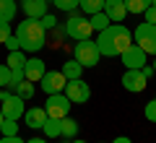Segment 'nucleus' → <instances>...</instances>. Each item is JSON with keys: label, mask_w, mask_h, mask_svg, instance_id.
<instances>
[{"label": "nucleus", "mask_w": 156, "mask_h": 143, "mask_svg": "<svg viewBox=\"0 0 156 143\" xmlns=\"http://www.w3.org/2000/svg\"><path fill=\"white\" fill-rule=\"evenodd\" d=\"M76 57L78 63L83 68H94L96 63H99V47H96V42H91V39H83V42H76Z\"/></svg>", "instance_id": "7"}, {"label": "nucleus", "mask_w": 156, "mask_h": 143, "mask_svg": "<svg viewBox=\"0 0 156 143\" xmlns=\"http://www.w3.org/2000/svg\"><path fill=\"white\" fill-rule=\"evenodd\" d=\"M8 68L11 70H16V68H23L26 65V55H23V50H16V52H8Z\"/></svg>", "instance_id": "21"}, {"label": "nucleus", "mask_w": 156, "mask_h": 143, "mask_svg": "<svg viewBox=\"0 0 156 143\" xmlns=\"http://www.w3.org/2000/svg\"><path fill=\"white\" fill-rule=\"evenodd\" d=\"M39 86H42V91H44L47 96H50V94H60V91H65L68 78L62 76V70H47L44 78L39 81Z\"/></svg>", "instance_id": "10"}, {"label": "nucleus", "mask_w": 156, "mask_h": 143, "mask_svg": "<svg viewBox=\"0 0 156 143\" xmlns=\"http://www.w3.org/2000/svg\"><path fill=\"white\" fill-rule=\"evenodd\" d=\"M11 86V68L8 65H0V88Z\"/></svg>", "instance_id": "29"}, {"label": "nucleus", "mask_w": 156, "mask_h": 143, "mask_svg": "<svg viewBox=\"0 0 156 143\" xmlns=\"http://www.w3.org/2000/svg\"><path fill=\"white\" fill-rule=\"evenodd\" d=\"M140 73H143L146 78H151V76H154V68H151V65H143V68H140Z\"/></svg>", "instance_id": "34"}, {"label": "nucleus", "mask_w": 156, "mask_h": 143, "mask_svg": "<svg viewBox=\"0 0 156 143\" xmlns=\"http://www.w3.org/2000/svg\"><path fill=\"white\" fill-rule=\"evenodd\" d=\"M89 21H91V26H94V31H104L107 26H112L109 16H107L104 11H99V13H94V16H89Z\"/></svg>", "instance_id": "20"}, {"label": "nucleus", "mask_w": 156, "mask_h": 143, "mask_svg": "<svg viewBox=\"0 0 156 143\" xmlns=\"http://www.w3.org/2000/svg\"><path fill=\"white\" fill-rule=\"evenodd\" d=\"M130 44H133V31L128 26H122V23H112L104 31H99L96 47H99L101 57H117V55H122Z\"/></svg>", "instance_id": "1"}, {"label": "nucleus", "mask_w": 156, "mask_h": 143, "mask_svg": "<svg viewBox=\"0 0 156 143\" xmlns=\"http://www.w3.org/2000/svg\"><path fill=\"white\" fill-rule=\"evenodd\" d=\"M5 47H8V52H16V50H21V42H18V37H8L5 39Z\"/></svg>", "instance_id": "32"}, {"label": "nucleus", "mask_w": 156, "mask_h": 143, "mask_svg": "<svg viewBox=\"0 0 156 143\" xmlns=\"http://www.w3.org/2000/svg\"><path fill=\"white\" fill-rule=\"evenodd\" d=\"M23 122H26V127H31V130H42V125L47 122V109L44 107H29V109L23 112Z\"/></svg>", "instance_id": "13"}, {"label": "nucleus", "mask_w": 156, "mask_h": 143, "mask_svg": "<svg viewBox=\"0 0 156 143\" xmlns=\"http://www.w3.org/2000/svg\"><path fill=\"white\" fill-rule=\"evenodd\" d=\"M62 76L68 78V81H76V78H81L83 76V65L76 60V57H70V60H65L62 63Z\"/></svg>", "instance_id": "16"}, {"label": "nucleus", "mask_w": 156, "mask_h": 143, "mask_svg": "<svg viewBox=\"0 0 156 143\" xmlns=\"http://www.w3.org/2000/svg\"><path fill=\"white\" fill-rule=\"evenodd\" d=\"M3 122H5V115H3V109H0V125H3Z\"/></svg>", "instance_id": "37"}, {"label": "nucleus", "mask_w": 156, "mask_h": 143, "mask_svg": "<svg viewBox=\"0 0 156 143\" xmlns=\"http://www.w3.org/2000/svg\"><path fill=\"white\" fill-rule=\"evenodd\" d=\"M70 107H73V102L65 96V91H60V94H50V96H47V102H44L47 117H57V120H62V117L70 115Z\"/></svg>", "instance_id": "5"}, {"label": "nucleus", "mask_w": 156, "mask_h": 143, "mask_svg": "<svg viewBox=\"0 0 156 143\" xmlns=\"http://www.w3.org/2000/svg\"><path fill=\"white\" fill-rule=\"evenodd\" d=\"M112 143H133V141H130L128 135H117V138H115V141H112Z\"/></svg>", "instance_id": "35"}, {"label": "nucleus", "mask_w": 156, "mask_h": 143, "mask_svg": "<svg viewBox=\"0 0 156 143\" xmlns=\"http://www.w3.org/2000/svg\"><path fill=\"white\" fill-rule=\"evenodd\" d=\"M151 68H154V73H156V55H154V63H151Z\"/></svg>", "instance_id": "39"}, {"label": "nucleus", "mask_w": 156, "mask_h": 143, "mask_svg": "<svg viewBox=\"0 0 156 143\" xmlns=\"http://www.w3.org/2000/svg\"><path fill=\"white\" fill-rule=\"evenodd\" d=\"M151 5H156V0H151Z\"/></svg>", "instance_id": "42"}, {"label": "nucleus", "mask_w": 156, "mask_h": 143, "mask_svg": "<svg viewBox=\"0 0 156 143\" xmlns=\"http://www.w3.org/2000/svg\"><path fill=\"white\" fill-rule=\"evenodd\" d=\"M143 115H146V120H148V122H156V99H151L148 104L143 107Z\"/></svg>", "instance_id": "27"}, {"label": "nucleus", "mask_w": 156, "mask_h": 143, "mask_svg": "<svg viewBox=\"0 0 156 143\" xmlns=\"http://www.w3.org/2000/svg\"><path fill=\"white\" fill-rule=\"evenodd\" d=\"M16 37L23 52H39L47 44V29L39 23V18H26L16 26Z\"/></svg>", "instance_id": "2"}, {"label": "nucleus", "mask_w": 156, "mask_h": 143, "mask_svg": "<svg viewBox=\"0 0 156 143\" xmlns=\"http://www.w3.org/2000/svg\"><path fill=\"white\" fill-rule=\"evenodd\" d=\"M104 13L109 16V21H112V23L125 21V16H128L125 0H104Z\"/></svg>", "instance_id": "14"}, {"label": "nucleus", "mask_w": 156, "mask_h": 143, "mask_svg": "<svg viewBox=\"0 0 156 143\" xmlns=\"http://www.w3.org/2000/svg\"><path fill=\"white\" fill-rule=\"evenodd\" d=\"M60 125H62V127H60V138H76V135H78V122L73 120L70 115L62 117Z\"/></svg>", "instance_id": "17"}, {"label": "nucleus", "mask_w": 156, "mask_h": 143, "mask_svg": "<svg viewBox=\"0 0 156 143\" xmlns=\"http://www.w3.org/2000/svg\"><path fill=\"white\" fill-rule=\"evenodd\" d=\"M91 31H94V26H91V21L86 16H78V13H70L65 21V37L73 39V42H83V39H91Z\"/></svg>", "instance_id": "3"}, {"label": "nucleus", "mask_w": 156, "mask_h": 143, "mask_svg": "<svg viewBox=\"0 0 156 143\" xmlns=\"http://www.w3.org/2000/svg\"><path fill=\"white\" fill-rule=\"evenodd\" d=\"M133 42L138 44L143 52H148V55H156V26L154 23H140L138 29L133 31Z\"/></svg>", "instance_id": "4"}, {"label": "nucleus", "mask_w": 156, "mask_h": 143, "mask_svg": "<svg viewBox=\"0 0 156 143\" xmlns=\"http://www.w3.org/2000/svg\"><path fill=\"white\" fill-rule=\"evenodd\" d=\"M120 83H122L125 91H130V94H140L146 86H148V78H146L140 70H125L122 78H120Z\"/></svg>", "instance_id": "11"}, {"label": "nucleus", "mask_w": 156, "mask_h": 143, "mask_svg": "<svg viewBox=\"0 0 156 143\" xmlns=\"http://www.w3.org/2000/svg\"><path fill=\"white\" fill-rule=\"evenodd\" d=\"M13 91H16L18 96H21V99L26 102V99H31V96H34V91H37V86H34L31 81H21V83H18L16 88H13Z\"/></svg>", "instance_id": "22"}, {"label": "nucleus", "mask_w": 156, "mask_h": 143, "mask_svg": "<svg viewBox=\"0 0 156 143\" xmlns=\"http://www.w3.org/2000/svg\"><path fill=\"white\" fill-rule=\"evenodd\" d=\"M0 133L3 135H18V120H5L0 125Z\"/></svg>", "instance_id": "26"}, {"label": "nucleus", "mask_w": 156, "mask_h": 143, "mask_svg": "<svg viewBox=\"0 0 156 143\" xmlns=\"http://www.w3.org/2000/svg\"><path fill=\"white\" fill-rule=\"evenodd\" d=\"M8 37H11V21H0V44H5Z\"/></svg>", "instance_id": "30"}, {"label": "nucleus", "mask_w": 156, "mask_h": 143, "mask_svg": "<svg viewBox=\"0 0 156 143\" xmlns=\"http://www.w3.org/2000/svg\"><path fill=\"white\" fill-rule=\"evenodd\" d=\"M70 141H73V138H62V141H60V143H70Z\"/></svg>", "instance_id": "40"}, {"label": "nucleus", "mask_w": 156, "mask_h": 143, "mask_svg": "<svg viewBox=\"0 0 156 143\" xmlns=\"http://www.w3.org/2000/svg\"><path fill=\"white\" fill-rule=\"evenodd\" d=\"M0 143H26V141H23L21 135H3V138H0Z\"/></svg>", "instance_id": "33"}, {"label": "nucleus", "mask_w": 156, "mask_h": 143, "mask_svg": "<svg viewBox=\"0 0 156 143\" xmlns=\"http://www.w3.org/2000/svg\"><path fill=\"white\" fill-rule=\"evenodd\" d=\"M0 109H3V115H5V120H23V112H26V104H23V99L18 96L16 91H5L3 94V102H0Z\"/></svg>", "instance_id": "6"}, {"label": "nucleus", "mask_w": 156, "mask_h": 143, "mask_svg": "<svg viewBox=\"0 0 156 143\" xmlns=\"http://www.w3.org/2000/svg\"><path fill=\"white\" fill-rule=\"evenodd\" d=\"M154 99H156V96H154Z\"/></svg>", "instance_id": "43"}, {"label": "nucleus", "mask_w": 156, "mask_h": 143, "mask_svg": "<svg viewBox=\"0 0 156 143\" xmlns=\"http://www.w3.org/2000/svg\"><path fill=\"white\" fill-rule=\"evenodd\" d=\"M47 73V65L42 57H26V65H23V76H26V81L31 83H39L42 78H44Z\"/></svg>", "instance_id": "12"}, {"label": "nucleus", "mask_w": 156, "mask_h": 143, "mask_svg": "<svg viewBox=\"0 0 156 143\" xmlns=\"http://www.w3.org/2000/svg\"><path fill=\"white\" fill-rule=\"evenodd\" d=\"M57 11H65V13H73L76 8H81V0H50Z\"/></svg>", "instance_id": "24"}, {"label": "nucleus", "mask_w": 156, "mask_h": 143, "mask_svg": "<svg viewBox=\"0 0 156 143\" xmlns=\"http://www.w3.org/2000/svg\"><path fill=\"white\" fill-rule=\"evenodd\" d=\"M120 60H122V65H125V70H140L143 65H148V52H143L138 47V44H130L128 50L120 55Z\"/></svg>", "instance_id": "8"}, {"label": "nucleus", "mask_w": 156, "mask_h": 143, "mask_svg": "<svg viewBox=\"0 0 156 143\" xmlns=\"http://www.w3.org/2000/svg\"><path fill=\"white\" fill-rule=\"evenodd\" d=\"M70 143H86V141H81V138H73V141Z\"/></svg>", "instance_id": "38"}, {"label": "nucleus", "mask_w": 156, "mask_h": 143, "mask_svg": "<svg viewBox=\"0 0 156 143\" xmlns=\"http://www.w3.org/2000/svg\"><path fill=\"white\" fill-rule=\"evenodd\" d=\"M60 120H57V117H47V122L44 125H42V133H44V138H60Z\"/></svg>", "instance_id": "18"}, {"label": "nucleus", "mask_w": 156, "mask_h": 143, "mask_svg": "<svg viewBox=\"0 0 156 143\" xmlns=\"http://www.w3.org/2000/svg\"><path fill=\"white\" fill-rule=\"evenodd\" d=\"M47 5H50V0H21V8L26 13V18H42L44 13H50Z\"/></svg>", "instance_id": "15"}, {"label": "nucleus", "mask_w": 156, "mask_h": 143, "mask_svg": "<svg viewBox=\"0 0 156 143\" xmlns=\"http://www.w3.org/2000/svg\"><path fill=\"white\" fill-rule=\"evenodd\" d=\"M81 11L89 13V16H94V13L104 11V0H81Z\"/></svg>", "instance_id": "23"}, {"label": "nucleus", "mask_w": 156, "mask_h": 143, "mask_svg": "<svg viewBox=\"0 0 156 143\" xmlns=\"http://www.w3.org/2000/svg\"><path fill=\"white\" fill-rule=\"evenodd\" d=\"M65 96L73 102V104H83V102L91 99V88L83 78H76V81H68L65 86Z\"/></svg>", "instance_id": "9"}, {"label": "nucleus", "mask_w": 156, "mask_h": 143, "mask_svg": "<svg viewBox=\"0 0 156 143\" xmlns=\"http://www.w3.org/2000/svg\"><path fill=\"white\" fill-rule=\"evenodd\" d=\"M26 143H50V138H29Z\"/></svg>", "instance_id": "36"}, {"label": "nucleus", "mask_w": 156, "mask_h": 143, "mask_svg": "<svg viewBox=\"0 0 156 143\" xmlns=\"http://www.w3.org/2000/svg\"><path fill=\"white\" fill-rule=\"evenodd\" d=\"M3 94H5V91H3V88H0V102H3Z\"/></svg>", "instance_id": "41"}, {"label": "nucleus", "mask_w": 156, "mask_h": 143, "mask_svg": "<svg viewBox=\"0 0 156 143\" xmlns=\"http://www.w3.org/2000/svg\"><path fill=\"white\" fill-rule=\"evenodd\" d=\"M151 5V0H125V8H128V13H143L146 8Z\"/></svg>", "instance_id": "25"}, {"label": "nucleus", "mask_w": 156, "mask_h": 143, "mask_svg": "<svg viewBox=\"0 0 156 143\" xmlns=\"http://www.w3.org/2000/svg\"><path fill=\"white\" fill-rule=\"evenodd\" d=\"M39 23H42V26H44V29H47V31H52V29H55V26H57V18H55V16H52V13H44V16L39 18Z\"/></svg>", "instance_id": "28"}, {"label": "nucleus", "mask_w": 156, "mask_h": 143, "mask_svg": "<svg viewBox=\"0 0 156 143\" xmlns=\"http://www.w3.org/2000/svg\"><path fill=\"white\" fill-rule=\"evenodd\" d=\"M16 18V0H0V21Z\"/></svg>", "instance_id": "19"}, {"label": "nucleus", "mask_w": 156, "mask_h": 143, "mask_svg": "<svg viewBox=\"0 0 156 143\" xmlns=\"http://www.w3.org/2000/svg\"><path fill=\"white\" fill-rule=\"evenodd\" d=\"M143 21H146V23H154V26H156V5H148V8L143 11Z\"/></svg>", "instance_id": "31"}]
</instances>
